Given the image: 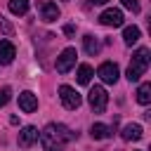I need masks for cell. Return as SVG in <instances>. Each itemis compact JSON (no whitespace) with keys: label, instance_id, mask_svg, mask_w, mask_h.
<instances>
[{"label":"cell","instance_id":"cell-1","mask_svg":"<svg viewBox=\"0 0 151 151\" xmlns=\"http://www.w3.org/2000/svg\"><path fill=\"white\" fill-rule=\"evenodd\" d=\"M40 144L45 151H61L66 142L73 139V132L66 127V125H59V123H50L40 134H38Z\"/></svg>","mask_w":151,"mask_h":151},{"label":"cell","instance_id":"cell-2","mask_svg":"<svg viewBox=\"0 0 151 151\" xmlns=\"http://www.w3.org/2000/svg\"><path fill=\"white\" fill-rule=\"evenodd\" d=\"M149 68V50L146 47H139L134 54H132V61L127 66V80L130 83H137Z\"/></svg>","mask_w":151,"mask_h":151},{"label":"cell","instance_id":"cell-3","mask_svg":"<svg viewBox=\"0 0 151 151\" xmlns=\"http://www.w3.org/2000/svg\"><path fill=\"white\" fill-rule=\"evenodd\" d=\"M87 101H90V106H92L94 113H104L106 104H109V94H106V90L101 85H94L90 90V94H87Z\"/></svg>","mask_w":151,"mask_h":151},{"label":"cell","instance_id":"cell-4","mask_svg":"<svg viewBox=\"0 0 151 151\" xmlns=\"http://www.w3.org/2000/svg\"><path fill=\"white\" fill-rule=\"evenodd\" d=\"M59 99H61V104H64L66 109H78V106L83 104V97H80L71 85H61V87H59Z\"/></svg>","mask_w":151,"mask_h":151},{"label":"cell","instance_id":"cell-5","mask_svg":"<svg viewBox=\"0 0 151 151\" xmlns=\"http://www.w3.org/2000/svg\"><path fill=\"white\" fill-rule=\"evenodd\" d=\"M76 57H78V52H76L73 47H66V50L57 57V71H59V73H68V71L76 66Z\"/></svg>","mask_w":151,"mask_h":151},{"label":"cell","instance_id":"cell-6","mask_svg":"<svg viewBox=\"0 0 151 151\" xmlns=\"http://www.w3.org/2000/svg\"><path fill=\"white\" fill-rule=\"evenodd\" d=\"M97 76L106 83V85H113L116 80H118V76H120V71H118V64H113V61H104L99 68H97Z\"/></svg>","mask_w":151,"mask_h":151},{"label":"cell","instance_id":"cell-7","mask_svg":"<svg viewBox=\"0 0 151 151\" xmlns=\"http://www.w3.org/2000/svg\"><path fill=\"white\" fill-rule=\"evenodd\" d=\"M99 21L104 24V26H123V12L120 9H116V7H111V9H104L101 14H99Z\"/></svg>","mask_w":151,"mask_h":151},{"label":"cell","instance_id":"cell-8","mask_svg":"<svg viewBox=\"0 0 151 151\" xmlns=\"http://www.w3.org/2000/svg\"><path fill=\"white\" fill-rule=\"evenodd\" d=\"M59 7H57V2H50V0H42L40 2V19L42 21H57L59 19Z\"/></svg>","mask_w":151,"mask_h":151},{"label":"cell","instance_id":"cell-9","mask_svg":"<svg viewBox=\"0 0 151 151\" xmlns=\"http://www.w3.org/2000/svg\"><path fill=\"white\" fill-rule=\"evenodd\" d=\"M19 109L24 111V113H33L35 109H38V97L33 94V92H21L19 94Z\"/></svg>","mask_w":151,"mask_h":151},{"label":"cell","instance_id":"cell-10","mask_svg":"<svg viewBox=\"0 0 151 151\" xmlns=\"http://www.w3.org/2000/svg\"><path fill=\"white\" fill-rule=\"evenodd\" d=\"M38 127H33V125H26L21 132H19V146H24V149H28L31 144H35L38 142Z\"/></svg>","mask_w":151,"mask_h":151},{"label":"cell","instance_id":"cell-11","mask_svg":"<svg viewBox=\"0 0 151 151\" xmlns=\"http://www.w3.org/2000/svg\"><path fill=\"white\" fill-rule=\"evenodd\" d=\"M142 134H144V130H142L139 123H130V125H125L123 132H120V137H123L125 142H137V139H142Z\"/></svg>","mask_w":151,"mask_h":151},{"label":"cell","instance_id":"cell-12","mask_svg":"<svg viewBox=\"0 0 151 151\" xmlns=\"http://www.w3.org/2000/svg\"><path fill=\"white\" fill-rule=\"evenodd\" d=\"M17 57V50L9 40H0V64H12Z\"/></svg>","mask_w":151,"mask_h":151},{"label":"cell","instance_id":"cell-13","mask_svg":"<svg viewBox=\"0 0 151 151\" xmlns=\"http://www.w3.org/2000/svg\"><path fill=\"white\" fill-rule=\"evenodd\" d=\"M90 134H92V139H106V137L111 134V127L104 125V123H94V125L90 127Z\"/></svg>","mask_w":151,"mask_h":151},{"label":"cell","instance_id":"cell-14","mask_svg":"<svg viewBox=\"0 0 151 151\" xmlns=\"http://www.w3.org/2000/svg\"><path fill=\"white\" fill-rule=\"evenodd\" d=\"M76 76H78V83L80 85H90V80H92V66L90 64H80Z\"/></svg>","mask_w":151,"mask_h":151},{"label":"cell","instance_id":"cell-15","mask_svg":"<svg viewBox=\"0 0 151 151\" xmlns=\"http://www.w3.org/2000/svg\"><path fill=\"white\" fill-rule=\"evenodd\" d=\"M137 101H139L142 106H146V104L151 101V83H142V85H139V90H137Z\"/></svg>","mask_w":151,"mask_h":151},{"label":"cell","instance_id":"cell-16","mask_svg":"<svg viewBox=\"0 0 151 151\" xmlns=\"http://www.w3.org/2000/svg\"><path fill=\"white\" fill-rule=\"evenodd\" d=\"M139 28L137 26H127L125 31H123V40H125V45H134L137 40H139Z\"/></svg>","mask_w":151,"mask_h":151},{"label":"cell","instance_id":"cell-17","mask_svg":"<svg viewBox=\"0 0 151 151\" xmlns=\"http://www.w3.org/2000/svg\"><path fill=\"white\" fill-rule=\"evenodd\" d=\"M83 45H85V52H87L90 57H94V54L99 52V40H97L94 35H85V38H83Z\"/></svg>","mask_w":151,"mask_h":151},{"label":"cell","instance_id":"cell-18","mask_svg":"<svg viewBox=\"0 0 151 151\" xmlns=\"http://www.w3.org/2000/svg\"><path fill=\"white\" fill-rule=\"evenodd\" d=\"M9 12L17 14V17L26 14L28 12V0H9Z\"/></svg>","mask_w":151,"mask_h":151},{"label":"cell","instance_id":"cell-19","mask_svg":"<svg viewBox=\"0 0 151 151\" xmlns=\"http://www.w3.org/2000/svg\"><path fill=\"white\" fill-rule=\"evenodd\" d=\"M123 2V7H127L130 12H139V2L137 0H120Z\"/></svg>","mask_w":151,"mask_h":151},{"label":"cell","instance_id":"cell-20","mask_svg":"<svg viewBox=\"0 0 151 151\" xmlns=\"http://www.w3.org/2000/svg\"><path fill=\"white\" fill-rule=\"evenodd\" d=\"M9 94H12L9 87H2V90H0V106H5V104L9 101Z\"/></svg>","mask_w":151,"mask_h":151},{"label":"cell","instance_id":"cell-21","mask_svg":"<svg viewBox=\"0 0 151 151\" xmlns=\"http://www.w3.org/2000/svg\"><path fill=\"white\" fill-rule=\"evenodd\" d=\"M0 28H2V31H5L7 35L12 33V26H9V24H5V21H2V17H0Z\"/></svg>","mask_w":151,"mask_h":151},{"label":"cell","instance_id":"cell-22","mask_svg":"<svg viewBox=\"0 0 151 151\" xmlns=\"http://www.w3.org/2000/svg\"><path fill=\"white\" fill-rule=\"evenodd\" d=\"M73 31H76V26H71V24L64 26V33H66V35H73Z\"/></svg>","mask_w":151,"mask_h":151},{"label":"cell","instance_id":"cell-23","mask_svg":"<svg viewBox=\"0 0 151 151\" xmlns=\"http://www.w3.org/2000/svg\"><path fill=\"white\" fill-rule=\"evenodd\" d=\"M90 2H92V5H106L109 0H90Z\"/></svg>","mask_w":151,"mask_h":151}]
</instances>
